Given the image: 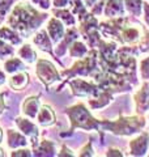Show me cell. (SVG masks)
Instances as JSON below:
<instances>
[{
  "label": "cell",
  "mask_w": 149,
  "mask_h": 157,
  "mask_svg": "<svg viewBox=\"0 0 149 157\" xmlns=\"http://www.w3.org/2000/svg\"><path fill=\"white\" fill-rule=\"evenodd\" d=\"M133 16H122L99 22L101 34L120 45H137L148 29Z\"/></svg>",
  "instance_id": "obj_1"
},
{
  "label": "cell",
  "mask_w": 149,
  "mask_h": 157,
  "mask_svg": "<svg viewBox=\"0 0 149 157\" xmlns=\"http://www.w3.org/2000/svg\"><path fill=\"white\" fill-rule=\"evenodd\" d=\"M48 20V13L39 12L28 2L16 3L9 12L7 25L20 33L22 38L29 37L42 26V24Z\"/></svg>",
  "instance_id": "obj_2"
},
{
  "label": "cell",
  "mask_w": 149,
  "mask_h": 157,
  "mask_svg": "<svg viewBox=\"0 0 149 157\" xmlns=\"http://www.w3.org/2000/svg\"><path fill=\"white\" fill-rule=\"evenodd\" d=\"M64 114L68 117L69 122H71V127L67 132H60L62 137L72 136L77 128L85 131H98L99 136H101V121L96 119L82 102L66 107Z\"/></svg>",
  "instance_id": "obj_3"
},
{
  "label": "cell",
  "mask_w": 149,
  "mask_h": 157,
  "mask_svg": "<svg viewBox=\"0 0 149 157\" xmlns=\"http://www.w3.org/2000/svg\"><path fill=\"white\" fill-rule=\"evenodd\" d=\"M147 126V119L144 115L136 114L126 117L119 114L115 121H101V141L103 144V132H111L117 136H132L140 134L143 128Z\"/></svg>",
  "instance_id": "obj_4"
},
{
  "label": "cell",
  "mask_w": 149,
  "mask_h": 157,
  "mask_svg": "<svg viewBox=\"0 0 149 157\" xmlns=\"http://www.w3.org/2000/svg\"><path fill=\"white\" fill-rule=\"evenodd\" d=\"M99 71V63H98V50L97 48H90L88 55L77 60L74 64L68 68V70L60 71L62 77H64V81L56 88V92H60L63 86L67 84L68 80L73 77H93Z\"/></svg>",
  "instance_id": "obj_5"
},
{
  "label": "cell",
  "mask_w": 149,
  "mask_h": 157,
  "mask_svg": "<svg viewBox=\"0 0 149 157\" xmlns=\"http://www.w3.org/2000/svg\"><path fill=\"white\" fill-rule=\"evenodd\" d=\"M78 32L84 41L90 48H97L98 43L101 41V30H99V21L97 16L92 12H88L81 20H78Z\"/></svg>",
  "instance_id": "obj_6"
},
{
  "label": "cell",
  "mask_w": 149,
  "mask_h": 157,
  "mask_svg": "<svg viewBox=\"0 0 149 157\" xmlns=\"http://www.w3.org/2000/svg\"><path fill=\"white\" fill-rule=\"evenodd\" d=\"M36 75L39 78V81L44 85V88L48 90V86L56 82L59 80H62L60 72L56 70V67L54 66V63H51L47 59L39 58L36 64Z\"/></svg>",
  "instance_id": "obj_7"
},
{
  "label": "cell",
  "mask_w": 149,
  "mask_h": 157,
  "mask_svg": "<svg viewBox=\"0 0 149 157\" xmlns=\"http://www.w3.org/2000/svg\"><path fill=\"white\" fill-rule=\"evenodd\" d=\"M68 86H71L72 94L74 97H86L96 98L101 94L102 88L94 81H86L85 78H71L67 81Z\"/></svg>",
  "instance_id": "obj_8"
},
{
  "label": "cell",
  "mask_w": 149,
  "mask_h": 157,
  "mask_svg": "<svg viewBox=\"0 0 149 157\" xmlns=\"http://www.w3.org/2000/svg\"><path fill=\"white\" fill-rule=\"evenodd\" d=\"M32 42H33L34 45H36L41 51L50 54V55H51V56L59 63V64L62 66V68H64V67H63V63L60 62V58H58V56L55 55V52H54L52 41H51V38H50V36H48V33H47L46 29H39V30L33 36Z\"/></svg>",
  "instance_id": "obj_9"
},
{
  "label": "cell",
  "mask_w": 149,
  "mask_h": 157,
  "mask_svg": "<svg viewBox=\"0 0 149 157\" xmlns=\"http://www.w3.org/2000/svg\"><path fill=\"white\" fill-rule=\"evenodd\" d=\"M78 37H80V32H78V28L76 26H71L68 28L66 30V34H64V37L56 43V47H55V55L58 58H62L67 54L69 46L72 45V43L76 41V39H78Z\"/></svg>",
  "instance_id": "obj_10"
},
{
  "label": "cell",
  "mask_w": 149,
  "mask_h": 157,
  "mask_svg": "<svg viewBox=\"0 0 149 157\" xmlns=\"http://www.w3.org/2000/svg\"><path fill=\"white\" fill-rule=\"evenodd\" d=\"M128 147H130V156H135V157L147 156L149 149V132L143 131L137 137L130 141Z\"/></svg>",
  "instance_id": "obj_11"
},
{
  "label": "cell",
  "mask_w": 149,
  "mask_h": 157,
  "mask_svg": "<svg viewBox=\"0 0 149 157\" xmlns=\"http://www.w3.org/2000/svg\"><path fill=\"white\" fill-rule=\"evenodd\" d=\"M14 123H16L18 130L21 131L24 135H26L29 137V144H33V143H36V141H38L39 128L36 123H33L28 118H22V117H17L16 119H14Z\"/></svg>",
  "instance_id": "obj_12"
},
{
  "label": "cell",
  "mask_w": 149,
  "mask_h": 157,
  "mask_svg": "<svg viewBox=\"0 0 149 157\" xmlns=\"http://www.w3.org/2000/svg\"><path fill=\"white\" fill-rule=\"evenodd\" d=\"M133 100H135L136 114L145 115L149 111V81L144 82L140 89L133 94Z\"/></svg>",
  "instance_id": "obj_13"
},
{
  "label": "cell",
  "mask_w": 149,
  "mask_h": 157,
  "mask_svg": "<svg viewBox=\"0 0 149 157\" xmlns=\"http://www.w3.org/2000/svg\"><path fill=\"white\" fill-rule=\"evenodd\" d=\"M32 152L34 157H54L56 156V145L54 141H50L46 139L38 140L36 143L30 144Z\"/></svg>",
  "instance_id": "obj_14"
},
{
  "label": "cell",
  "mask_w": 149,
  "mask_h": 157,
  "mask_svg": "<svg viewBox=\"0 0 149 157\" xmlns=\"http://www.w3.org/2000/svg\"><path fill=\"white\" fill-rule=\"evenodd\" d=\"M46 30L48 33L50 38H51L52 43H58L64 37V34H66V25L59 18L51 17V18H48Z\"/></svg>",
  "instance_id": "obj_15"
},
{
  "label": "cell",
  "mask_w": 149,
  "mask_h": 157,
  "mask_svg": "<svg viewBox=\"0 0 149 157\" xmlns=\"http://www.w3.org/2000/svg\"><path fill=\"white\" fill-rule=\"evenodd\" d=\"M124 14H126L124 0H106L103 16H106L107 18H115V17H122Z\"/></svg>",
  "instance_id": "obj_16"
},
{
  "label": "cell",
  "mask_w": 149,
  "mask_h": 157,
  "mask_svg": "<svg viewBox=\"0 0 149 157\" xmlns=\"http://www.w3.org/2000/svg\"><path fill=\"white\" fill-rule=\"evenodd\" d=\"M39 98H41V93L38 96H29L25 98V101L22 102V113L24 115H26L30 119H36L39 109H41V102H39Z\"/></svg>",
  "instance_id": "obj_17"
},
{
  "label": "cell",
  "mask_w": 149,
  "mask_h": 157,
  "mask_svg": "<svg viewBox=\"0 0 149 157\" xmlns=\"http://www.w3.org/2000/svg\"><path fill=\"white\" fill-rule=\"evenodd\" d=\"M29 137L24 135L22 132H18L16 130L9 128L7 130V144L11 149L22 148V147H28L29 144Z\"/></svg>",
  "instance_id": "obj_18"
},
{
  "label": "cell",
  "mask_w": 149,
  "mask_h": 157,
  "mask_svg": "<svg viewBox=\"0 0 149 157\" xmlns=\"http://www.w3.org/2000/svg\"><path fill=\"white\" fill-rule=\"evenodd\" d=\"M37 121H38V124L42 127L54 126L56 123L55 111L52 110V107L50 105H43V106H41V109H39V113L37 115Z\"/></svg>",
  "instance_id": "obj_19"
},
{
  "label": "cell",
  "mask_w": 149,
  "mask_h": 157,
  "mask_svg": "<svg viewBox=\"0 0 149 157\" xmlns=\"http://www.w3.org/2000/svg\"><path fill=\"white\" fill-rule=\"evenodd\" d=\"M29 82H30V76L25 71L13 73L8 80V84L11 86V89H14V90H24L28 86Z\"/></svg>",
  "instance_id": "obj_20"
},
{
  "label": "cell",
  "mask_w": 149,
  "mask_h": 157,
  "mask_svg": "<svg viewBox=\"0 0 149 157\" xmlns=\"http://www.w3.org/2000/svg\"><path fill=\"white\" fill-rule=\"evenodd\" d=\"M114 100V93L110 90H106V89H102L101 94L96 98H89L88 100V104L90 106V109L93 110H98V109H102V107L107 106L110 102Z\"/></svg>",
  "instance_id": "obj_21"
},
{
  "label": "cell",
  "mask_w": 149,
  "mask_h": 157,
  "mask_svg": "<svg viewBox=\"0 0 149 157\" xmlns=\"http://www.w3.org/2000/svg\"><path fill=\"white\" fill-rule=\"evenodd\" d=\"M51 13L54 17L59 18L66 26H76V16L72 13V11H69L67 8H52Z\"/></svg>",
  "instance_id": "obj_22"
},
{
  "label": "cell",
  "mask_w": 149,
  "mask_h": 157,
  "mask_svg": "<svg viewBox=\"0 0 149 157\" xmlns=\"http://www.w3.org/2000/svg\"><path fill=\"white\" fill-rule=\"evenodd\" d=\"M0 38L7 41L13 46H20L22 45V37L20 36V33L16 32L11 26H2L0 28Z\"/></svg>",
  "instance_id": "obj_23"
},
{
  "label": "cell",
  "mask_w": 149,
  "mask_h": 157,
  "mask_svg": "<svg viewBox=\"0 0 149 157\" xmlns=\"http://www.w3.org/2000/svg\"><path fill=\"white\" fill-rule=\"evenodd\" d=\"M25 70H26V63H24L21 58H9L4 62V71L9 75H13V73Z\"/></svg>",
  "instance_id": "obj_24"
},
{
  "label": "cell",
  "mask_w": 149,
  "mask_h": 157,
  "mask_svg": "<svg viewBox=\"0 0 149 157\" xmlns=\"http://www.w3.org/2000/svg\"><path fill=\"white\" fill-rule=\"evenodd\" d=\"M17 55L21 58L25 63H28V64H33V63H37V60H38L37 52L34 51V48L29 45V43H24V45L20 47V50L17 51Z\"/></svg>",
  "instance_id": "obj_25"
},
{
  "label": "cell",
  "mask_w": 149,
  "mask_h": 157,
  "mask_svg": "<svg viewBox=\"0 0 149 157\" xmlns=\"http://www.w3.org/2000/svg\"><path fill=\"white\" fill-rule=\"evenodd\" d=\"M68 52H69V56H71V58H78V59H81V58H84L85 55H88L89 48H88V45H85L84 42L76 39V41H74L72 45L69 46Z\"/></svg>",
  "instance_id": "obj_26"
},
{
  "label": "cell",
  "mask_w": 149,
  "mask_h": 157,
  "mask_svg": "<svg viewBox=\"0 0 149 157\" xmlns=\"http://www.w3.org/2000/svg\"><path fill=\"white\" fill-rule=\"evenodd\" d=\"M126 11L133 17H140L143 14V0H124Z\"/></svg>",
  "instance_id": "obj_27"
},
{
  "label": "cell",
  "mask_w": 149,
  "mask_h": 157,
  "mask_svg": "<svg viewBox=\"0 0 149 157\" xmlns=\"http://www.w3.org/2000/svg\"><path fill=\"white\" fill-rule=\"evenodd\" d=\"M69 6H71L72 13L76 16L78 20H81L85 14H88V7L82 0H69Z\"/></svg>",
  "instance_id": "obj_28"
},
{
  "label": "cell",
  "mask_w": 149,
  "mask_h": 157,
  "mask_svg": "<svg viewBox=\"0 0 149 157\" xmlns=\"http://www.w3.org/2000/svg\"><path fill=\"white\" fill-rule=\"evenodd\" d=\"M14 48H13V45L8 43L7 41L0 38V59L2 60H6L7 58H11L14 55Z\"/></svg>",
  "instance_id": "obj_29"
},
{
  "label": "cell",
  "mask_w": 149,
  "mask_h": 157,
  "mask_svg": "<svg viewBox=\"0 0 149 157\" xmlns=\"http://www.w3.org/2000/svg\"><path fill=\"white\" fill-rule=\"evenodd\" d=\"M18 0H0V21H4Z\"/></svg>",
  "instance_id": "obj_30"
},
{
  "label": "cell",
  "mask_w": 149,
  "mask_h": 157,
  "mask_svg": "<svg viewBox=\"0 0 149 157\" xmlns=\"http://www.w3.org/2000/svg\"><path fill=\"white\" fill-rule=\"evenodd\" d=\"M139 71H140V76L144 81H149V56L143 59L139 66Z\"/></svg>",
  "instance_id": "obj_31"
},
{
  "label": "cell",
  "mask_w": 149,
  "mask_h": 157,
  "mask_svg": "<svg viewBox=\"0 0 149 157\" xmlns=\"http://www.w3.org/2000/svg\"><path fill=\"white\" fill-rule=\"evenodd\" d=\"M9 156L11 157H32L33 152H32V149H28V148H25V147H22V148L13 149Z\"/></svg>",
  "instance_id": "obj_32"
},
{
  "label": "cell",
  "mask_w": 149,
  "mask_h": 157,
  "mask_svg": "<svg viewBox=\"0 0 149 157\" xmlns=\"http://www.w3.org/2000/svg\"><path fill=\"white\" fill-rule=\"evenodd\" d=\"M78 156L81 157H92L94 156V151H93V141H88V143L80 149Z\"/></svg>",
  "instance_id": "obj_33"
},
{
  "label": "cell",
  "mask_w": 149,
  "mask_h": 157,
  "mask_svg": "<svg viewBox=\"0 0 149 157\" xmlns=\"http://www.w3.org/2000/svg\"><path fill=\"white\" fill-rule=\"evenodd\" d=\"M29 2L33 3L34 6H37L38 8L43 9V11H48V9L52 7L51 0H29Z\"/></svg>",
  "instance_id": "obj_34"
},
{
  "label": "cell",
  "mask_w": 149,
  "mask_h": 157,
  "mask_svg": "<svg viewBox=\"0 0 149 157\" xmlns=\"http://www.w3.org/2000/svg\"><path fill=\"white\" fill-rule=\"evenodd\" d=\"M58 157H73L74 153L72 152V149H69L66 144H62V148L59 151V153L56 155Z\"/></svg>",
  "instance_id": "obj_35"
},
{
  "label": "cell",
  "mask_w": 149,
  "mask_h": 157,
  "mask_svg": "<svg viewBox=\"0 0 149 157\" xmlns=\"http://www.w3.org/2000/svg\"><path fill=\"white\" fill-rule=\"evenodd\" d=\"M143 9H144V22L149 28V3L143 2Z\"/></svg>",
  "instance_id": "obj_36"
},
{
  "label": "cell",
  "mask_w": 149,
  "mask_h": 157,
  "mask_svg": "<svg viewBox=\"0 0 149 157\" xmlns=\"http://www.w3.org/2000/svg\"><path fill=\"white\" fill-rule=\"evenodd\" d=\"M6 94H8V92H7V90L0 93V115H2L3 113L7 110V104H6V100H4Z\"/></svg>",
  "instance_id": "obj_37"
},
{
  "label": "cell",
  "mask_w": 149,
  "mask_h": 157,
  "mask_svg": "<svg viewBox=\"0 0 149 157\" xmlns=\"http://www.w3.org/2000/svg\"><path fill=\"white\" fill-rule=\"evenodd\" d=\"M54 8H67L69 0H51Z\"/></svg>",
  "instance_id": "obj_38"
},
{
  "label": "cell",
  "mask_w": 149,
  "mask_h": 157,
  "mask_svg": "<svg viewBox=\"0 0 149 157\" xmlns=\"http://www.w3.org/2000/svg\"><path fill=\"white\" fill-rule=\"evenodd\" d=\"M106 156L110 157V156H118V157H123L124 155L122 153L119 149H114V148H109L107 152H106Z\"/></svg>",
  "instance_id": "obj_39"
},
{
  "label": "cell",
  "mask_w": 149,
  "mask_h": 157,
  "mask_svg": "<svg viewBox=\"0 0 149 157\" xmlns=\"http://www.w3.org/2000/svg\"><path fill=\"white\" fill-rule=\"evenodd\" d=\"M6 81H7V76H6V71H3V70H0V85H3V84H6Z\"/></svg>",
  "instance_id": "obj_40"
},
{
  "label": "cell",
  "mask_w": 149,
  "mask_h": 157,
  "mask_svg": "<svg viewBox=\"0 0 149 157\" xmlns=\"http://www.w3.org/2000/svg\"><path fill=\"white\" fill-rule=\"evenodd\" d=\"M82 2L85 3V6H86L89 9H90V8L94 6V4H96V3L98 2V0H82Z\"/></svg>",
  "instance_id": "obj_41"
},
{
  "label": "cell",
  "mask_w": 149,
  "mask_h": 157,
  "mask_svg": "<svg viewBox=\"0 0 149 157\" xmlns=\"http://www.w3.org/2000/svg\"><path fill=\"white\" fill-rule=\"evenodd\" d=\"M3 141V130H2V127H0V143Z\"/></svg>",
  "instance_id": "obj_42"
},
{
  "label": "cell",
  "mask_w": 149,
  "mask_h": 157,
  "mask_svg": "<svg viewBox=\"0 0 149 157\" xmlns=\"http://www.w3.org/2000/svg\"><path fill=\"white\" fill-rule=\"evenodd\" d=\"M2 156H4V153H3V149L0 148V157H2Z\"/></svg>",
  "instance_id": "obj_43"
}]
</instances>
